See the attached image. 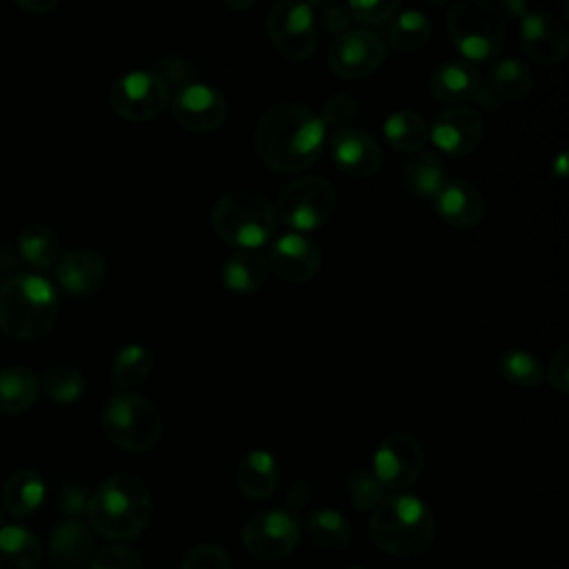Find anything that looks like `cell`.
Here are the masks:
<instances>
[{"label": "cell", "instance_id": "484cf974", "mask_svg": "<svg viewBox=\"0 0 569 569\" xmlns=\"http://www.w3.org/2000/svg\"><path fill=\"white\" fill-rule=\"evenodd\" d=\"M267 273H269V267L260 251L240 249L224 262L222 282L229 291L253 293L264 284Z\"/></svg>", "mask_w": 569, "mask_h": 569}, {"label": "cell", "instance_id": "7bdbcfd3", "mask_svg": "<svg viewBox=\"0 0 569 569\" xmlns=\"http://www.w3.org/2000/svg\"><path fill=\"white\" fill-rule=\"evenodd\" d=\"M320 22L331 33H342L351 24V13L347 4H325L320 11Z\"/></svg>", "mask_w": 569, "mask_h": 569}, {"label": "cell", "instance_id": "ba28073f", "mask_svg": "<svg viewBox=\"0 0 569 569\" xmlns=\"http://www.w3.org/2000/svg\"><path fill=\"white\" fill-rule=\"evenodd\" d=\"M276 218L296 233L322 227L336 209V189L322 176H302L287 182L276 200Z\"/></svg>", "mask_w": 569, "mask_h": 569}, {"label": "cell", "instance_id": "74e56055", "mask_svg": "<svg viewBox=\"0 0 569 569\" xmlns=\"http://www.w3.org/2000/svg\"><path fill=\"white\" fill-rule=\"evenodd\" d=\"M89 569H144L140 556L127 545H104L91 556Z\"/></svg>", "mask_w": 569, "mask_h": 569}, {"label": "cell", "instance_id": "7a4b0ae2", "mask_svg": "<svg viewBox=\"0 0 569 569\" xmlns=\"http://www.w3.org/2000/svg\"><path fill=\"white\" fill-rule=\"evenodd\" d=\"M87 516L96 533L109 540H129L151 518V493L140 476L116 473L89 496Z\"/></svg>", "mask_w": 569, "mask_h": 569}, {"label": "cell", "instance_id": "d6986e66", "mask_svg": "<svg viewBox=\"0 0 569 569\" xmlns=\"http://www.w3.org/2000/svg\"><path fill=\"white\" fill-rule=\"evenodd\" d=\"M333 162L353 178H369L382 164V151L378 142L358 127H342L331 136Z\"/></svg>", "mask_w": 569, "mask_h": 569}, {"label": "cell", "instance_id": "c3c4849f", "mask_svg": "<svg viewBox=\"0 0 569 569\" xmlns=\"http://www.w3.org/2000/svg\"><path fill=\"white\" fill-rule=\"evenodd\" d=\"M345 569H365L362 565H349V567H345Z\"/></svg>", "mask_w": 569, "mask_h": 569}, {"label": "cell", "instance_id": "4316f807", "mask_svg": "<svg viewBox=\"0 0 569 569\" xmlns=\"http://www.w3.org/2000/svg\"><path fill=\"white\" fill-rule=\"evenodd\" d=\"M44 496H47L44 478L33 469L16 471L13 476H9L2 489V500L7 511L18 518L33 513L44 502Z\"/></svg>", "mask_w": 569, "mask_h": 569}, {"label": "cell", "instance_id": "e0dca14e", "mask_svg": "<svg viewBox=\"0 0 569 569\" xmlns=\"http://www.w3.org/2000/svg\"><path fill=\"white\" fill-rule=\"evenodd\" d=\"M520 44L533 60L553 64L565 58L569 49V33L551 13L529 9L520 16Z\"/></svg>", "mask_w": 569, "mask_h": 569}, {"label": "cell", "instance_id": "e575fe53", "mask_svg": "<svg viewBox=\"0 0 569 569\" xmlns=\"http://www.w3.org/2000/svg\"><path fill=\"white\" fill-rule=\"evenodd\" d=\"M498 369L509 382L520 385V387H533L545 376L538 358L525 349L505 351L498 360Z\"/></svg>", "mask_w": 569, "mask_h": 569}, {"label": "cell", "instance_id": "b9f144b4", "mask_svg": "<svg viewBox=\"0 0 569 569\" xmlns=\"http://www.w3.org/2000/svg\"><path fill=\"white\" fill-rule=\"evenodd\" d=\"M549 380L551 385L560 391L567 393L569 391V347L562 345L556 349V353L551 356L549 362Z\"/></svg>", "mask_w": 569, "mask_h": 569}, {"label": "cell", "instance_id": "83f0119b", "mask_svg": "<svg viewBox=\"0 0 569 569\" xmlns=\"http://www.w3.org/2000/svg\"><path fill=\"white\" fill-rule=\"evenodd\" d=\"M387 44L398 53L420 49L431 36V20L420 9H402L387 24Z\"/></svg>", "mask_w": 569, "mask_h": 569}, {"label": "cell", "instance_id": "60d3db41", "mask_svg": "<svg viewBox=\"0 0 569 569\" xmlns=\"http://www.w3.org/2000/svg\"><path fill=\"white\" fill-rule=\"evenodd\" d=\"M358 113V102L349 93H336L322 104V122L325 127H333L336 131L342 127H349V122Z\"/></svg>", "mask_w": 569, "mask_h": 569}, {"label": "cell", "instance_id": "f1b7e54d", "mask_svg": "<svg viewBox=\"0 0 569 569\" xmlns=\"http://www.w3.org/2000/svg\"><path fill=\"white\" fill-rule=\"evenodd\" d=\"M307 533L313 545L329 551H342L351 542V525L349 520L329 507L313 509L307 518Z\"/></svg>", "mask_w": 569, "mask_h": 569}, {"label": "cell", "instance_id": "6da1fadb", "mask_svg": "<svg viewBox=\"0 0 569 569\" xmlns=\"http://www.w3.org/2000/svg\"><path fill=\"white\" fill-rule=\"evenodd\" d=\"M327 138V127L311 107L300 102H278L256 122L253 144L264 164L276 171H302L318 160Z\"/></svg>", "mask_w": 569, "mask_h": 569}, {"label": "cell", "instance_id": "836d02e7", "mask_svg": "<svg viewBox=\"0 0 569 569\" xmlns=\"http://www.w3.org/2000/svg\"><path fill=\"white\" fill-rule=\"evenodd\" d=\"M18 249L24 262H29L36 269H47L56 262L58 258V240L53 236V231L44 224H27L20 231L18 238Z\"/></svg>", "mask_w": 569, "mask_h": 569}, {"label": "cell", "instance_id": "7402d4cb", "mask_svg": "<svg viewBox=\"0 0 569 569\" xmlns=\"http://www.w3.org/2000/svg\"><path fill=\"white\" fill-rule=\"evenodd\" d=\"M280 480V469L273 458V453L264 449L249 451L238 469H236V482L240 491L251 500H264L269 498Z\"/></svg>", "mask_w": 569, "mask_h": 569}, {"label": "cell", "instance_id": "f546056e", "mask_svg": "<svg viewBox=\"0 0 569 569\" xmlns=\"http://www.w3.org/2000/svg\"><path fill=\"white\" fill-rule=\"evenodd\" d=\"M38 398V380L27 367L0 369V411L20 413Z\"/></svg>", "mask_w": 569, "mask_h": 569}, {"label": "cell", "instance_id": "52a82bcc", "mask_svg": "<svg viewBox=\"0 0 569 569\" xmlns=\"http://www.w3.org/2000/svg\"><path fill=\"white\" fill-rule=\"evenodd\" d=\"M104 436L120 449L149 451L162 436V416L158 407L140 393H116L102 409Z\"/></svg>", "mask_w": 569, "mask_h": 569}, {"label": "cell", "instance_id": "f6af8a7d", "mask_svg": "<svg viewBox=\"0 0 569 569\" xmlns=\"http://www.w3.org/2000/svg\"><path fill=\"white\" fill-rule=\"evenodd\" d=\"M18 4L27 11H36V13H44L49 9H53L58 2L56 0H18Z\"/></svg>", "mask_w": 569, "mask_h": 569}, {"label": "cell", "instance_id": "d590c367", "mask_svg": "<svg viewBox=\"0 0 569 569\" xmlns=\"http://www.w3.org/2000/svg\"><path fill=\"white\" fill-rule=\"evenodd\" d=\"M42 389L56 402H73L84 391V378L78 369L58 365L42 376Z\"/></svg>", "mask_w": 569, "mask_h": 569}, {"label": "cell", "instance_id": "8fae6325", "mask_svg": "<svg viewBox=\"0 0 569 569\" xmlns=\"http://www.w3.org/2000/svg\"><path fill=\"white\" fill-rule=\"evenodd\" d=\"M300 540V520L289 509H269L251 516L242 527L244 549L260 560L289 556Z\"/></svg>", "mask_w": 569, "mask_h": 569}, {"label": "cell", "instance_id": "d6a6232c", "mask_svg": "<svg viewBox=\"0 0 569 569\" xmlns=\"http://www.w3.org/2000/svg\"><path fill=\"white\" fill-rule=\"evenodd\" d=\"M151 369H153L151 351L144 345L131 342V345H124L116 353V360L111 367V378L118 387L131 389V387L142 385L151 376Z\"/></svg>", "mask_w": 569, "mask_h": 569}, {"label": "cell", "instance_id": "9c48e42d", "mask_svg": "<svg viewBox=\"0 0 569 569\" xmlns=\"http://www.w3.org/2000/svg\"><path fill=\"white\" fill-rule=\"evenodd\" d=\"M169 87L153 69H131L122 73L111 91V109L129 122H147L158 118L169 102Z\"/></svg>", "mask_w": 569, "mask_h": 569}, {"label": "cell", "instance_id": "2e32d148", "mask_svg": "<svg viewBox=\"0 0 569 569\" xmlns=\"http://www.w3.org/2000/svg\"><path fill=\"white\" fill-rule=\"evenodd\" d=\"M431 93L440 102H480L485 107H496L498 98L489 91L487 80L480 71L465 60H449L436 67L431 76Z\"/></svg>", "mask_w": 569, "mask_h": 569}, {"label": "cell", "instance_id": "d4e9b609", "mask_svg": "<svg viewBox=\"0 0 569 569\" xmlns=\"http://www.w3.org/2000/svg\"><path fill=\"white\" fill-rule=\"evenodd\" d=\"M42 547L38 536L22 525L0 527V569H38Z\"/></svg>", "mask_w": 569, "mask_h": 569}, {"label": "cell", "instance_id": "bcb514c9", "mask_svg": "<svg viewBox=\"0 0 569 569\" xmlns=\"http://www.w3.org/2000/svg\"><path fill=\"white\" fill-rule=\"evenodd\" d=\"M565 171H567V153H565V151H560V153H558V158L553 160L551 173H553L558 180H562V178H565Z\"/></svg>", "mask_w": 569, "mask_h": 569}, {"label": "cell", "instance_id": "f35d334b", "mask_svg": "<svg viewBox=\"0 0 569 569\" xmlns=\"http://www.w3.org/2000/svg\"><path fill=\"white\" fill-rule=\"evenodd\" d=\"M180 569H233L227 551L213 542H200L184 556Z\"/></svg>", "mask_w": 569, "mask_h": 569}, {"label": "cell", "instance_id": "8992f818", "mask_svg": "<svg viewBox=\"0 0 569 569\" xmlns=\"http://www.w3.org/2000/svg\"><path fill=\"white\" fill-rule=\"evenodd\" d=\"M447 31L456 49L471 62L493 58L505 42V16L482 0L453 2L447 11Z\"/></svg>", "mask_w": 569, "mask_h": 569}, {"label": "cell", "instance_id": "4dcf8cb0", "mask_svg": "<svg viewBox=\"0 0 569 569\" xmlns=\"http://www.w3.org/2000/svg\"><path fill=\"white\" fill-rule=\"evenodd\" d=\"M489 91L500 100H518L525 98L533 89V76L527 64L516 58H502L491 67Z\"/></svg>", "mask_w": 569, "mask_h": 569}, {"label": "cell", "instance_id": "ac0fdd59", "mask_svg": "<svg viewBox=\"0 0 569 569\" xmlns=\"http://www.w3.org/2000/svg\"><path fill=\"white\" fill-rule=\"evenodd\" d=\"M269 264L282 280L300 284L318 273L322 264V253L316 242H311L305 233L289 231L271 244Z\"/></svg>", "mask_w": 569, "mask_h": 569}, {"label": "cell", "instance_id": "7c38bea8", "mask_svg": "<svg viewBox=\"0 0 569 569\" xmlns=\"http://www.w3.org/2000/svg\"><path fill=\"white\" fill-rule=\"evenodd\" d=\"M425 451L416 436L407 431L389 433L373 451L371 471L380 485L389 491L405 489L413 485L422 471Z\"/></svg>", "mask_w": 569, "mask_h": 569}, {"label": "cell", "instance_id": "ee69618b", "mask_svg": "<svg viewBox=\"0 0 569 569\" xmlns=\"http://www.w3.org/2000/svg\"><path fill=\"white\" fill-rule=\"evenodd\" d=\"M87 502H89V496L80 487H73V485L67 487L60 498V505L69 516H78V513L87 511Z\"/></svg>", "mask_w": 569, "mask_h": 569}, {"label": "cell", "instance_id": "ab89813d", "mask_svg": "<svg viewBox=\"0 0 569 569\" xmlns=\"http://www.w3.org/2000/svg\"><path fill=\"white\" fill-rule=\"evenodd\" d=\"M349 13H351V20H360V22H367V24H382L387 20H391L398 9H400V2L398 0H351L347 4Z\"/></svg>", "mask_w": 569, "mask_h": 569}, {"label": "cell", "instance_id": "603a6c76", "mask_svg": "<svg viewBox=\"0 0 569 569\" xmlns=\"http://www.w3.org/2000/svg\"><path fill=\"white\" fill-rule=\"evenodd\" d=\"M51 558L64 569H78L93 553V536L78 520H62L56 525L49 540Z\"/></svg>", "mask_w": 569, "mask_h": 569}, {"label": "cell", "instance_id": "ffe728a7", "mask_svg": "<svg viewBox=\"0 0 569 569\" xmlns=\"http://www.w3.org/2000/svg\"><path fill=\"white\" fill-rule=\"evenodd\" d=\"M433 207L445 222L460 229L478 224L485 216L482 193L460 178H447V182L433 198Z\"/></svg>", "mask_w": 569, "mask_h": 569}, {"label": "cell", "instance_id": "8d00e7d4", "mask_svg": "<svg viewBox=\"0 0 569 569\" xmlns=\"http://www.w3.org/2000/svg\"><path fill=\"white\" fill-rule=\"evenodd\" d=\"M349 498L358 511H367L376 509L387 498V489L380 485L371 469L358 467L349 476Z\"/></svg>", "mask_w": 569, "mask_h": 569}, {"label": "cell", "instance_id": "3957f363", "mask_svg": "<svg viewBox=\"0 0 569 569\" xmlns=\"http://www.w3.org/2000/svg\"><path fill=\"white\" fill-rule=\"evenodd\" d=\"M369 536L382 551L398 558L425 553L436 536V520L427 502L411 493L387 496L369 518Z\"/></svg>", "mask_w": 569, "mask_h": 569}, {"label": "cell", "instance_id": "681fc988", "mask_svg": "<svg viewBox=\"0 0 569 569\" xmlns=\"http://www.w3.org/2000/svg\"><path fill=\"white\" fill-rule=\"evenodd\" d=\"M0 525H2V509H0Z\"/></svg>", "mask_w": 569, "mask_h": 569}, {"label": "cell", "instance_id": "44dd1931", "mask_svg": "<svg viewBox=\"0 0 569 569\" xmlns=\"http://www.w3.org/2000/svg\"><path fill=\"white\" fill-rule=\"evenodd\" d=\"M104 271V258L96 249H73L60 258L56 278L64 291L84 296L102 284Z\"/></svg>", "mask_w": 569, "mask_h": 569}, {"label": "cell", "instance_id": "277c9868", "mask_svg": "<svg viewBox=\"0 0 569 569\" xmlns=\"http://www.w3.org/2000/svg\"><path fill=\"white\" fill-rule=\"evenodd\" d=\"M56 287L40 273H18L0 284V329L13 338L42 336L56 320Z\"/></svg>", "mask_w": 569, "mask_h": 569}, {"label": "cell", "instance_id": "cb8c5ba5", "mask_svg": "<svg viewBox=\"0 0 569 569\" xmlns=\"http://www.w3.org/2000/svg\"><path fill=\"white\" fill-rule=\"evenodd\" d=\"M447 182V173L442 162L431 151H418L411 160L402 164L400 184L407 193L420 200H433L442 184Z\"/></svg>", "mask_w": 569, "mask_h": 569}, {"label": "cell", "instance_id": "5b68a950", "mask_svg": "<svg viewBox=\"0 0 569 569\" xmlns=\"http://www.w3.org/2000/svg\"><path fill=\"white\" fill-rule=\"evenodd\" d=\"M211 227L224 242L256 251L276 229V209L256 189H231L213 204Z\"/></svg>", "mask_w": 569, "mask_h": 569}, {"label": "cell", "instance_id": "30bf717a", "mask_svg": "<svg viewBox=\"0 0 569 569\" xmlns=\"http://www.w3.org/2000/svg\"><path fill=\"white\" fill-rule=\"evenodd\" d=\"M267 33L273 47L291 60H307L318 44V27L311 2L284 0L271 7Z\"/></svg>", "mask_w": 569, "mask_h": 569}, {"label": "cell", "instance_id": "1f68e13d", "mask_svg": "<svg viewBox=\"0 0 569 569\" xmlns=\"http://www.w3.org/2000/svg\"><path fill=\"white\" fill-rule=\"evenodd\" d=\"M382 129H385V138L389 140V144L405 153L422 151V147L429 140L427 122L416 111H409V109H400V111H393L391 116H387Z\"/></svg>", "mask_w": 569, "mask_h": 569}, {"label": "cell", "instance_id": "5bb4252c", "mask_svg": "<svg viewBox=\"0 0 569 569\" xmlns=\"http://www.w3.org/2000/svg\"><path fill=\"white\" fill-rule=\"evenodd\" d=\"M171 113L184 129L207 133L224 122L227 100L209 82L191 80L176 89L171 98Z\"/></svg>", "mask_w": 569, "mask_h": 569}, {"label": "cell", "instance_id": "9a60e30c", "mask_svg": "<svg viewBox=\"0 0 569 569\" xmlns=\"http://www.w3.org/2000/svg\"><path fill=\"white\" fill-rule=\"evenodd\" d=\"M427 133L429 140L447 156H465L480 144L485 124L476 109L453 104L433 118L431 127H427Z\"/></svg>", "mask_w": 569, "mask_h": 569}, {"label": "cell", "instance_id": "4fadbf2b", "mask_svg": "<svg viewBox=\"0 0 569 569\" xmlns=\"http://www.w3.org/2000/svg\"><path fill=\"white\" fill-rule=\"evenodd\" d=\"M327 60L340 78H365L382 64L385 42L369 29H347L331 42Z\"/></svg>", "mask_w": 569, "mask_h": 569}, {"label": "cell", "instance_id": "7dc6e473", "mask_svg": "<svg viewBox=\"0 0 569 569\" xmlns=\"http://www.w3.org/2000/svg\"><path fill=\"white\" fill-rule=\"evenodd\" d=\"M253 2L249 0V2H227V7H233V9H247V7H251Z\"/></svg>", "mask_w": 569, "mask_h": 569}]
</instances>
